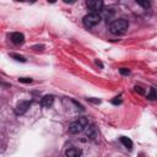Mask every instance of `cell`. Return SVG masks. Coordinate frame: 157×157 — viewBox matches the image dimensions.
Returning <instances> with one entry per match:
<instances>
[{
    "mask_svg": "<svg viewBox=\"0 0 157 157\" xmlns=\"http://www.w3.org/2000/svg\"><path fill=\"white\" fill-rule=\"evenodd\" d=\"M129 28V22L125 18H118L114 20L110 25H109V32L114 36H120L124 34Z\"/></svg>",
    "mask_w": 157,
    "mask_h": 157,
    "instance_id": "cell-1",
    "label": "cell"
},
{
    "mask_svg": "<svg viewBox=\"0 0 157 157\" xmlns=\"http://www.w3.org/2000/svg\"><path fill=\"white\" fill-rule=\"evenodd\" d=\"M87 125H88V119L85 118V117H81V118L76 119L75 121H72V123L70 124V126H69V132L72 134V135H74V134H78V132L83 131Z\"/></svg>",
    "mask_w": 157,
    "mask_h": 157,
    "instance_id": "cell-2",
    "label": "cell"
},
{
    "mask_svg": "<svg viewBox=\"0 0 157 157\" xmlns=\"http://www.w3.org/2000/svg\"><path fill=\"white\" fill-rule=\"evenodd\" d=\"M101 18H102V17H101L99 13H97V12H90V13H87V15L83 17L82 22H83L85 27L91 28V27H94L96 25H98V23L101 22Z\"/></svg>",
    "mask_w": 157,
    "mask_h": 157,
    "instance_id": "cell-3",
    "label": "cell"
},
{
    "mask_svg": "<svg viewBox=\"0 0 157 157\" xmlns=\"http://www.w3.org/2000/svg\"><path fill=\"white\" fill-rule=\"evenodd\" d=\"M86 5L91 10V12H97L98 13L103 7V1H101V0H90V1L86 2Z\"/></svg>",
    "mask_w": 157,
    "mask_h": 157,
    "instance_id": "cell-4",
    "label": "cell"
},
{
    "mask_svg": "<svg viewBox=\"0 0 157 157\" xmlns=\"http://www.w3.org/2000/svg\"><path fill=\"white\" fill-rule=\"evenodd\" d=\"M29 105H31V101H21V102H18L17 105H16V108H15L16 114L17 115H21V114L26 113L27 109L29 108Z\"/></svg>",
    "mask_w": 157,
    "mask_h": 157,
    "instance_id": "cell-5",
    "label": "cell"
},
{
    "mask_svg": "<svg viewBox=\"0 0 157 157\" xmlns=\"http://www.w3.org/2000/svg\"><path fill=\"white\" fill-rule=\"evenodd\" d=\"M82 151L76 147H70L65 150V157H81Z\"/></svg>",
    "mask_w": 157,
    "mask_h": 157,
    "instance_id": "cell-6",
    "label": "cell"
},
{
    "mask_svg": "<svg viewBox=\"0 0 157 157\" xmlns=\"http://www.w3.org/2000/svg\"><path fill=\"white\" fill-rule=\"evenodd\" d=\"M53 103H54V96H52V94L44 96V97L42 98V101H40V105H42L43 108H49V107L53 105Z\"/></svg>",
    "mask_w": 157,
    "mask_h": 157,
    "instance_id": "cell-7",
    "label": "cell"
},
{
    "mask_svg": "<svg viewBox=\"0 0 157 157\" xmlns=\"http://www.w3.org/2000/svg\"><path fill=\"white\" fill-rule=\"evenodd\" d=\"M11 40L15 44H22L25 42V36L22 33H20V32H13L11 34Z\"/></svg>",
    "mask_w": 157,
    "mask_h": 157,
    "instance_id": "cell-8",
    "label": "cell"
},
{
    "mask_svg": "<svg viewBox=\"0 0 157 157\" xmlns=\"http://www.w3.org/2000/svg\"><path fill=\"white\" fill-rule=\"evenodd\" d=\"M85 130H86V135L90 137V139H96V135H97V131H96V128L93 126V125H87L86 128H85Z\"/></svg>",
    "mask_w": 157,
    "mask_h": 157,
    "instance_id": "cell-9",
    "label": "cell"
},
{
    "mask_svg": "<svg viewBox=\"0 0 157 157\" xmlns=\"http://www.w3.org/2000/svg\"><path fill=\"white\" fill-rule=\"evenodd\" d=\"M120 141H121V144H123L126 148H129V150H131V148H132V141H131L129 137L121 136V137H120Z\"/></svg>",
    "mask_w": 157,
    "mask_h": 157,
    "instance_id": "cell-10",
    "label": "cell"
},
{
    "mask_svg": "<svg viewBox=\"0 0 157 157\" xmlns=\"http://www.w3.org/2000/svg\"><path fill=\"white\" fill-rule=\"evenodd\" d=\"M147 98H148L150 101H155V99H156V91H155V88H153V87H151L150 93L147 94Z\"/></svg>",
    "mask_w": 157,
    "mask_h": 157,
    "instance_id": "cell-11",
    "label": "cell"
},
{
    "mask_svg": "<svg viewBox=\"0 0 157 157\" xmlns=\"http://www.w3.org/2000/svg\"><path fill=\"white\" fill-rule=\"evenodd\" d=\"M10 55H11V58H13V59L17 60V61H22V63L26 61V59H25L22 55H18V54H15V53H12V54H10Z\"/></svg>",
    "mask_w": 157,
    "mask_h": 157,
    "instance_id": "cell-12",
    "label": "cell"
},
{
    "mask_svg": "<svg viewBox=\"0 0 157 157\" xmlns=\"http://www.w3.org/2000/svg\"><path fill=\"white\" fill-rule=\"evenodd\" d=\"M18 81L22 82V83H31V82H32V78H28V77H20Z\"/></svg>",
    "mask_w": 157,
    "mask_h": 157,
    "instance_id": "cell-13",
    "label": "cell"
},
{
    "mask_svg": "<svg viewBox=\"0 0 157 157\" xmlns=\"http://www.w3.org/2000/svg\"><path fill=\"white\" fill-rule=\"evenodd\" d=\"M137 4H139V5H141V6H142V7H145V9L150 7V5H151V4H150V1H145V2H142V1H139Z\"/></svg>",
    "mask_w": 157,
    "mask_h": 157,
    "instance_id": "cell-14",
    "label": "cell"
},
{
    "mask_svg": "<svg viewBox=\"0 0 157 157\" xmlns=\"http://www.w3.org/2000/svg\"><path fill=\"white\" fill-rule=\"evenodd\" d=\"M119 71H120L121 75H128V74H130V70H129V69H125V67H121Z\"/></svg>",
    "mask_w": 157,
    "mask_h": 157,
    "instance_id": "cell-15",
    "label": "cell"
}]
</instances>
